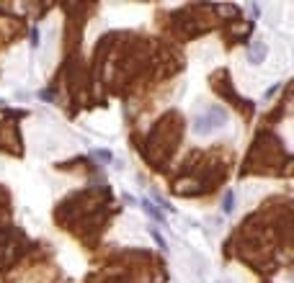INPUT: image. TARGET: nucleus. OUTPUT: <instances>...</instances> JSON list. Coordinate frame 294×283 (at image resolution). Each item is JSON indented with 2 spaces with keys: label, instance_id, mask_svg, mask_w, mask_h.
Returning a JSON list of instances; mask_svg holds the SVG:
<instances>
[{
  "label": "nucleus",
  "instance_id": "1",
  "mask_svg": "<svg viewBox=\"0 0 294 283\" xmlns=\"http://www.w3.org/2000/svg\"><path fill=\"white\" fill-rule=\"evenodd\" d=\"M227 124V111L222 106H207V111L204 113H199L194 118V134L196 136H207V134H212L217 129H222V126Z\"/></svg>",
  "mask_w": 294,
  "mask_h": 283
},
{
  "label": "nucleus",
  "instance_id": "2",
  "mask_svg": "<svg viewBox=\"0 0 294 283\" xmlns=\"http://www.w3.org/2000/svg\"><path fill=\"white\" fill-rule=\"evenodd\" d=\"M266 57H269V47H266L263 39H253L251 49H248V59H251V65H263Z\"/></svg>",
  "mask_w": 294,
  "mask_h": 283
},
{
  "label": "nucleus",
  "instance_id": "3",
  "mask_svg": "<svg viewBox=\"0 0 294 283\" xmlns=\"http://www.w3.org/2000/svg\"><path fill=\"white\" fill-rule=\"evenodd\" d=\"M222 211H225V214H232V211H235V193H232V190H227V193H225Z\"/></svg>",
  "mask_w": 294,
  "mask_h": 283
},
{
  "label": "nucleus",
  "instance_id": "4",
  "mask_svg": "<svg viewBox=\"0 0 294 283\" xmlns=\"http://www.w3.org/2000/svg\"><path fill=\"white\" fill-rule=\"evenodd\" d=\"M142 206H145V211H147V214H150V216L155 219V222H163V214L158 211V206H155V204H150V201H145V204H142Z\"/></svg>",
  "mask_w": 294,
  "mask_h": 283
},
{
  "label": "nucleus",
  "instance_id": "5",
  "mask_svg": "<svg viewBox=\"0 0 294 283\" xmlns=\"http://www.w3.org/2000/svg\"><path fill=\"white\" fill-rule=\"evenodd\" d=\"M96 154H98V157H101V160H106V162H108V160H111V152H108V150H98Z\"/></svg>",
  "mask_w": 294,
  "mask_h": 283
},
{
  "label": "nucleus",
  "instance_id": "6",
  "mask_svg": "<svg viewBox=\"0 0 294 283\" xmlns=\"http://www.w3.org/2000/svg\"><path fill=\"white\" fill-rule=\"evenodd\" d=\"M39 98L42 100H52L54 95H52V90H39Z\"/></svg>",
  "mask_w": 294,
  "mask_h": 283
},
{
  "label": "nucleus",
  "instance_id": "7",
  "mask_svg": "<svg viewBox=\"0 0 294 283\" xmlns=\"http://www.w3.org/2000/svg\"><path fill=\"white\" fill-rule=\"evenodd\" d=\"M31 47H39V31H31Z\"/></svg>",
  "mask_w": 294,
  "mask_h": 283
},
{
  "label": "nucleus",
  "instance_id": "8",
  "mask_svg": "<svg viewBox=\"0 0 294 283\" xmlns=\"http://www.w3.org/2000/svg\"><path fill=\"white\" fill-rule=\"evenodd\" d=\"M276 90H279V85H273V88H269V90H266V98H273V93H276Z\"/></svg>",
  "mask_w": 294,
  "mask_h": 283
}]
</instances>
